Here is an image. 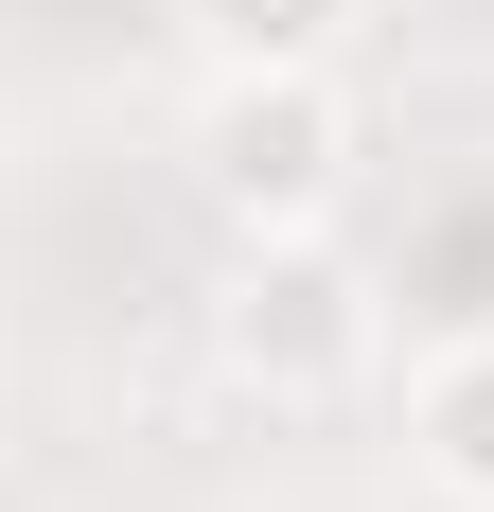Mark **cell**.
<instances>
[{
    "label": "cell",
    "instance_id": "obj_1",
    "mask_svg": "<svg viewBox=\"0 0 494 512\" xmlns=\"http://www.w3.org/2000/svg\"><path fill=\"white\" fill-rule=\"evenodd\" d=\"M371 336H389V301H371V265H353L336 230H230V301H212L230 389H265V407H336L353 371H371Z\"/></svg>",
    "mask_w": 494,
    "mask_h": 512
},
{
    "label": "cell",
    "instance_id": "obj_2",
    "mask_svg": "<svg viewBox=\"0 0 494 512\" xmlns=\"http://www.w3.org/2000/svg\"><path fill=\"white\" fill-rule=\"evenodd\" d=\"M195 195L230 212V230H336V195H353V89L336 71H212Z\"/></svg>",
    "mask_w": 494,
    "mask_h": 512
},
{
    "label": "cell",
    "instance_id": "obj_3",
    "mask_svg": "<svg viewBox=\"0 0 494 512\" xmlns=\"http://www.w3.org/2000/svg\"><path fill=\"white\" fill-rule=\"evenodd\" d=\"M406 442H424V477H442L459 512H494V318L424 354V389H406Z\"/></svg>",
    "mask_w": 494,
    "mask_h": 512
},
{
    "label": "cell",
    "instance_id": "obj_4",
    "mask_svg": "<svg viewBox=\"0 0 494 512\" xmlns=\"http://www.w3.org/2000/svg\"><path fill=\"white\" fill-rule=\"evenodd\" d=\"M177 18L212 71H336V36H353V0H177Z\"/></svg>",
    "mask_w": 494,
    "mask_h": 512
}]
</instances>
